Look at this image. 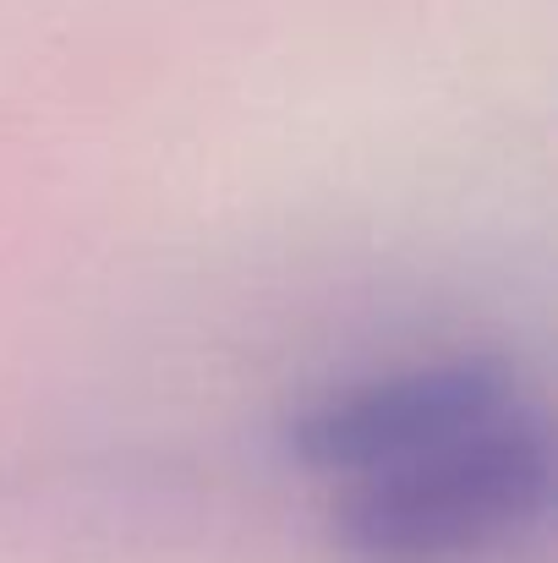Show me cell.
<instances>
[{"mask_svg": "<svg viewBox=\"0 0 558 563\" xmlns=\"http://www.w3.org/2000/svg\"><path fill=\"white\" fill-rule=\"evenodd\" d=\"M554 432L537 405L340 487L335 548L351 563H482L548 520Z\"/></svg>", "mask_w": 558, "mask_h": 563, "instance_id": "1", "label": "cell"}, {"mask_svg": "<svg viewBox=\"0 0 558 563\" xmlns=\"http://www.w3.org/2000/svg\"><path fill=\"white\" fill-rule=\"evenodd\" d=\"M526 405L537 399L510 356L460 351V356L405 362V367L329 388L291 421L285 449L302 471L335 476L340 487H351L416 454L460 443Z\"/></svg>", "mask_w": 558, "mask_h": 563, "instance_id": "2", "label": "cell"}]
</instances>
